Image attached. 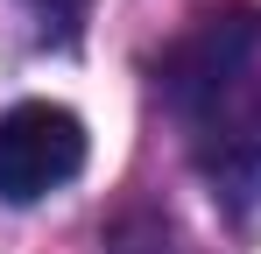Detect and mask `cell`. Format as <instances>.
Returning a JSON list of instances; mask_svg holds the SVG:
<instances>
[{"mask_svg": "<svg viewBox=\"0 0 261 254\" xmlns=\"http://www.w3.org/2000/svg\"><path fill=\"white\" fill-rule=\"evenodd\" d=\"M29 7H36V14H43V21H57V29H71V21H78V14H85L92 0H29Z\"/></svg>", "mask_w": 261, "mask_h": 254, "instance_id": "2", "label": "cell"}, {"mask_svg": "<svg viewBox=\"0 0 261 254\" xmlns=\"http://www.w3.org/2000/svg\"><path fill=\"white\" fill-rule=\"evenodd\" d=\"M85 169V120L71 106H7L0 113V198L7 205H43Z\"/></svg>", "mask_w": 261, "mask_h": 254, "instance_id": "1", "label": "cell"}]
</instances>
